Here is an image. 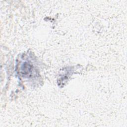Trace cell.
I'll list each match as a JSON object with an SVG mask.
<instances>
[{"label":"cell","mask_w":127,"mask_h":127,"mask_svg":"<svg viewBox=\"0 0 127 127\" xmlns=\"http://www.w3.org/2000/svg\"><path fill=\"white\" fill-rule=\"evenodd\" d=\"M22 72L24 74H28L30 72L31 69V66L30 65L25 63L23 65V66L22 67Z\"/></svg>","instance_id":"6da1fadb"}]
</instances>
